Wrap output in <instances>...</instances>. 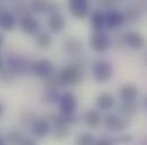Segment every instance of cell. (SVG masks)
<instances>
[{
	"label": "cell",
	"mask_w": 147,
	"mask_h": 145,
	"mask_svg": "<svg viewBox=\"0 0 147 145\" xmlns=\"http://www.w3.org/2000/svg\"><path fill=\"white\" fill-rule=\"evenodd\" d=\"M83 78V74L81 69L76 65H67L62 69V72L58 76L59 85L62 86H71L79 84Z\"/></svg>",
	"instance_id": "cell-1"
},
{
	"label": "cell",
	"mask_w": 147,
	"mask_h": 145,
	"mask_svg": "<svg viewBox=\"0 0 147 145\" xmlns=\"http://www.w3.org/2000/svg\"><path fill=\"white\" fill-rule=\"evenodd\" d=\"M113 75L112 64L106 60H99L92 66V76L98 83H106Z\"/></svg>",
	"instance_id": "cell-2"
},
{
	"label": "cell",
	"mask_w": 147,
	"mask_h": 145,
	"mask_svg": "<svg viewBox=\"0 0 147 145\" xmlns=\"http://www.w3.org/2000/svg\"><path fill=\"white\" fill-rule=\"evenodd\" d=\"M30 66L31 64L23 56H11L7 60V68L15 76L24 75L26 72H30Z\"/></svg>",
	"instance_id": "cell-3"
},
{
	"label": "cell",
	"mask_w": 147,
	"mask_h": 145,
	"mask_svg": "<svg viewBox=\"0 0 147 145\" xmlns=\"http://www.w3.org/2000/svg\"><path fill=\"white\" fill-rule=\"evenodd\" d=\"M89 44L92 50H95L97 52H104L111 47V39L109 34L105 33L104 31L94 32L90 36Z\"/></svg>",
	"instance_id": "cell-4"
},
{
	"label": "cell",
	"mask_w": 147,
	"mask_h": 145,
	"mask_svg": "<svg viewBox=\"0 0 147 145\" xmlns=\"http://www.w3.org/2000/svg\"><path fill=\"white\" fill-rule=\"evenodd\" d=\"M30 72L41 78H45L54 72L53 63L48 59H39L37 61H33L30 66Z\"/></svg>",
	"instance_id": "cell-5"
},
{
	"label": "cell",
	"mask_w": 147,
	"mask_h": 145,
	"mask_svg": "<svg viewBox=\"0 0 147 145\" xmlns=\"http://www.w3.org/2000/svg\"><path fill=\"white\" fill-rule=\"evenodd\" d=\"M69 10L75 18H84L90 10V3L87 0H71L69 2Z\"/></svg>",
	"instance_id": "cell-6"
},
{
	"label": "cell",
	"mask_w": 147,
	"mask_h": 145,
	"mask_svg": "<svg viewBox=\"0 0 147 145\" xmlns=\"http://www.w3.org/2000/svg\"><path fill=\"white\" fill-rule=\"evenodd\" d=\"M78 108V100L75 95L67 92L64 93L59 100V110L63 114H73Z\"/></svg>",
	"instance_id": "cell-7"
},
{
	"label": "cell",
	"mask_w": 147,
	"mask_h": 145,
	"mask_svg": "<svg viewBox=\"0 0 147 145\" xmlns=\"http://www.w3.org/2000/svg\"><path fill=\"white\" fill-rule=\"evenodd\" d=\"M20 26L21 30L28 35H36L40 30V23L31 15H24L20 21Z\"/></svg>",
	"instance_id": "cell-8"
},
{
	"label": "cell",
	"mask_w": 147,
	"mask_h": 145,
	"mask_svg": "<svg viewBox=\"0 0 147 145\" xmlns=\"http://www.w3.org/2000/svg\"><path fill=\"white\" fill-rule=\"evenodd\" d=\"M104 125L110 132H121L127 128V120L115 113L106 116L104 119Z\"/></svg>",
	"instance_id": "cell-9"
},
{
	"label": "cell",
	"mask_w": 147,
	"mask_h": 145,
	"mask_svg": "<svg viewBox=\"0 0 147 145\" xmlns=\"http://www.w3.org/2000/svg\"><path fill=\"white\" fill-rule=\"evenodd\" d=\"M105 21H106V26L110 30H114L121 26L125 19L123 13H121L115 8H112L105 13Z\"/></svg>",
	"instance_id": "cell-10"
},
{
	"label": "cell",
	"mask_w": 147,
	"mask_h": 145,
	"mask_svg": "<svg viewBox=\"0 0 147 145\" xmlns=\"http://www.w3.org/2000/svg\"><path fill=\"white\" fill-rule=\"evenodd\" d=\"M123 42L130 48V49H134V50H137V49H140L144 47L145 44V39L144 36L142 35L140 33L138 32H128L123 35Z\"/></svg>",
	"instance_id": "cell-11"
},
{
	"label": "cell",
	"mask_w": 147,
	"mask_h": 145,
	"mask_svg": "<svg viewBox=\"0 0 147 145\" xmlns=\"http://www.w3.org/2000/svg\"><path fill=\"white\" fill-rule=\"evenodd\" d=\"M31 132L38 138H43L50 133V124L46 119H36L31 125Z\"/></svg>",
	"instance_id": "cell-12"
},
{
	"label": "cell",
	"mask_w": 147,
	"mask_h": 145,
	"mask_svg": "<svg viewBox=\"0 0 147 145\" xmlns=\"http://www.w3.org/2000/svg\"><path fill=\"white\" fill-rule=\"evenodd\" d=\"M65 24H66L65 17L61 13L51 14L49 19H48V27L54 33H61L64 30Z\"/></svg>",
	"instance_id": "cell-13"
},
{
	"label": "cell",
	"mask_w": 147,
	"mask_h": 145,
	"mask_svg": "<svg viewBox=\"0 0 147 145\" xmlns=\"http://www.w3.org/2000/svg\"><path fill=\"white\" fill-rule=\"evenodd\" d=\"M138 87L134 84H125L120 88V98L123 102H134L138 96Z\"/></svg>",
	"instance_id": "cell-14"
},
{
	"label": "cell",
	"mask_w": 147,
	"mask_h": 145,
	"mask_svg": "<svg viewBox=\"0 0 147 145\" xmlns=\"http://www.w3.org/2000/svg\"><path fill=\"white\" fill-rule=\"evenodd\" d=\"M64 51L70 56H79L82 52L83 45L82 42L76 37H70L67 39L63 44Z\"/></svg>",
	"instance_id": "cell-15"
},
{
	"label": "cell",
	"mask_w": 147,
	"mask_h": 145,
	"mask_svg": "<svg viewBox=\"0 0 147 145\" xmlns=\"http://www.w3.org/2000/svg\"><path fill=\"white\" fill-rule=\"evenodd\" d=\"M16 26V19L14 15L5 9H0V30L11 31Z\"/></svg>",
	"instance_id": "cell-16"
},
{
	"label": "cell",
	"mask_w": 147,
	"mask_h": 145,
	"mask_svg": "<svg viewBox=\"0 0 147 145\" xmlns=\"http://www.w3.org/2000/svg\"><path fill=\"white\" fill-rule=\"evenodd\" d=\"M90 24H91V27L94 29V32H102V31H104V27L106 26L105 13H103L99 9L95 10L91 14V17H90Z\"/></svg>",
	"instance_id": "cell-17"
},
{
	"label": "cell",
	"mask_w": 147,
	"mask_h": 145,
	"mask_svg": "<svg viewBox=\"0 0 147 145\" xmlns=\"http://www.w3.org/2000/svg\"><path fill=\"white\" fill-rule=\"evenodd\" d=\"M114 103H115L114 98L111 95L110 93H100L97 96V100H96L97 108L102 110V111H107V110L112 109Z\"/></svg>",
	"instance_id": "cell-18"
},
{
	"label": "cell",
	"mask_w": 147,
	"mask_h": 145,
	"mask_svg": "<svg viewBox=\"0 0 147 145\" xmlns=\"http://www.w3.org/2000/svg\"><path fill=\"white\" fill-rule=\"evenodd\" d=\"M84 121L86 124L90 127V128H94L96 129L100 122H102V117H100V113L97 111V110H89L86 112L84 114Z\"/></svg>",
	"instance_id": "cell-19"
},
{
	"label": "cell",
	"mask_w": 147,
	"mask_h": 145,
	"mask_svg": "<svg viewBox=\"0 0 147 145\" xmlns=\"http://www.w3.org/2000/svg\"><path fill=\"white\" fill-rule=\"evenodd\" d=\"M61 98L62 95L57 88H47L43 93L42 100L46 103H56V102H59Z\"/></svg>",
	"instance_id": "cell-20"
},
{
	"label": "cell",
	"mask_w": 147,
	"mask_h": 145,
	"mask_svg": "<svg viewBox=\"0 0 147 145\" xmlns=\"http://www.w3.org/2000/svg\"><path fill=\"white\" fill-rule=\"evenodd\" d=\"M138 109L135 102H122L120 106V113L125 117H132L137 113Z\"/></svg>",
	"instance_id": "cell-21"
},
{
	"label": "cell",
	"mask_w": 147,
	"mask_h": 145,
	"mask_svg": "<svg viewBox=\"0 0 147 145\" xmlns=\"http://www.w3.org/2000/svg\"><path fill=\"white\" fill-rule=\"evenodd\" d=\"M76 121V118L74 117V114H63V113H59L57 116L54 117V124L55 126L57 125H65V126H69L71 124H74Z\"/></svg>",
	"instance_id": "cell-22"
},
{
	"label": "cell",
	"mask_w": 147,
	"mask_h": 145,
	"mask_svg": "<svg viewBox=\"0 0 147 145\" xmlns=\"http://www.w3.org/2000/svg\"><path fill=\"white\" fill-rule=\"evenodd\" d=\"M6 140L9 143V145H20L21 142L24 140V137H23L22 132L16 130V129H13V130H9L7 133Z\"/></svg>",
	"instance_id": "cell-23"
},
{
	"label": "cell",
	"mask_w": 147,
	"mask_h": 145,
	"mask_svg": "<svg viewBox=\"0 0 147 145\" xmlns=\"http://www.w3.org/2000/svg\"><path fill=\"white\" fill-rule=\"evenodd\" d=\"M36 43L38 44V47L40 49H48L51 45V36L49 35L46 32H41L38 33L37 37H36Z\"/></svg>",
	"instance_id": "cell-24"
},
{
	"label": "cell",
	"mask_w": 147,
	"mask_h": 145,
	"mask_svg": "<svg viewBox=\"0 0 147 145\" xmlns=\"http://www.w3.org/2000/svg\"><path fill=\"white\" fill-rule=\"evenodd\" d=\"M50 5L51 3L47 2V1H41V0L40 1H32L30 3V8L37 14H43V13H47L50 10Z\"/></svg>",
	"instance_id": "cell-25"
},
{
	"label": "cell",
	"mask_w": 147,
	"mask_h": 145,
	"mask_svg": "<svg viewBox=\"0 0 147 145\" xmlns=\"http://www.w3.org/2000/svg\"><path fill=\"white\" fill-rule=\"evenodd\" d=\"M97 140L90 133H82L76 138V145H96Z\"/></svg>",
	"instance_id": "cell-26"
},
{
	"label": "cell",
	"mask_w": 147,
	"mask_h": 145,
	"mask_svg": "<svg viewBox=\"0 0 147 145\" xmlns=\"http://www.w3.org/2000/svg\"><path fill=\"white\" fill-rule=\"evenodd\" d=\"M70 135V127L65 125H57L54 129V136L56 140H63L66 138Z\"/></svg>",
	"instance_id": "cell-27"
},
{
	"label": "cell",
	"mask_w": 147,
	"mask_h": 145,
	"mask_svg": "<svg viewBox=\"0 0 147 145\" xmlns=\"http://www.w3.org/2000/svg\"><path fill=\"white\" fill-rule=\"evenodd\" d=\"M36 119L37 118L34 117V114L32 112H30V111H22L20 113V120H21V122L23 125H30L31 126L34 122Z\"/></svg>",
	"instance_id": "cell-28"
},
{
	"label": "cell",
	"mask_w": 147,
	"mask_h": 145,
	"mask_svg": "<svg viewBox=\"0 0 147 145\" xmlns=\"http://www.w3.org/2000/svg\"><path fill=\"white\" fill-rule=\"evenodd\" d=\"M139 9L135 8V7H130L125 9V14L124 15V19H129V21H135L139 17Z\"/></svg>",
	"instance_id": "cell-29"
},
{
	"label": "cell",
	"mask_w": 147,
	"mask_h": 145,
	"mask_svg": "<svg viewBox=\"0 0 147 145\" xmlns=\"http://www.w3.org/2000/svg\"><path fill=\"white\" fill-rule=\"evenodd\" d=\"M14 77H15V75L10 72L8 68H3L0 72V78L2 80H5V82H10V80L14 79Z\"/></svg>",
	"instance_id": "cell-30"
},
{
	"label": "cell",
	"mask_w": 147,
	"mask_h": 145,
	"mask_svg": "<svg viewBox=\"0 0 147 145\" xmlns=\"http://www.w3.org/2000/svg\"><path fill=\"white\" fill-rule=\"evenodd\" d=\"M96 145H114V141L110 140V138H106V137H102V138L97 140Z\"/></svg>",
	"instance_id": "cell-31"
},
{
	"label": "cell",
	"mask_w": 147,
	"mask_h": 145,
	"mask_svg": "<svg viewBox=\"0 0 147 145\" xmlns=\"http://www.w3.org/2000/svg\"><path fill=\"white\" fill-rule=\"evenodd\" d=\"M100 3H102L104 7H107L109 9H112L111 7H114V6H115L117 2H116L115 0H113V1H107V0H104V1H102Z\"/></svg>",
	"instance_id": "cell-32"
},
{
	"label": "cell",
	"mask_w": 147,
	"mask_h": 145,
	"mask_svg": "<svg viewBox=\"0 0 147 145\" xmlns=\"http://www.w3.org/2000/svg\"><path fill=\"white\" fill-rule=\"evenodd\" d=\"M20 145H38V144H37V142H36L34 140H32V138H24V140L21 142Z\"/></svg>",
	"instance_id": "cell-33"
},
{
	"label": "cell",
	"mask_w": 147,
	"mask_h": 145,
	"mask_svg": "<svg viewBox=\"0 0 147 145\" xmlns=\"http://www.w3.org/2000/svg\"><path fill=\"white\" fill-rule=\"evenodd\" d=\"M3 114H5V106H3V103L0 101V118H1Z\"/></svg>",
	"instance_id": "cell-34"
},
{
	"label": "cell",
	"mask_w": 147,
	"mask_h": 145,
	"mask_svg": "<svg viewBox=\"0 0 147 145\" xmlns=\"http://www.w3.org/2000/svg\"><path fill=\"white\" fill-rule=\"evenodd\" d=\"M3 69V60H2V58H1V56H0V72Z\"/></svg>",
	"instance_id": "cell-35"
},
{
	"label": "cell",
	"mask_w": 147,
	"mask_h": 145,
	"mask_svg": "<svg viewBox=\"0 0 147 145\" xmlns=\"http://www.w3.org/2000/svg\"><path fill=\"white\" fill-rule=\"evenodd\" d=\"M2 43H3V36H2V34L0 33V48L2 47Z\"/></svg>",
	"instance_id": "cell-36"
},
{
	"label": "cell",
	"mask_w": 147,
	"mask_h": 145,
	"mask_svg": "<svg viewBox=\"0 0 147 145\" xmlns=\"http://www.w3.org/2000/svg\"><path fill=\"white\" fill-rule=\"evenodd\" d=\"M144 107H145V109L147 110V95L145 96V99H144Z\"/></svg>",
	"instance_id": "cell-37"
},
{
	"label": "cell",
	"mask_w": 147,
	"mask_h": 145,
	"mask_svg": "<svg viewBox=\"0 0 147 145\" xmlns=\"http://www.w3.org/2000/svg\"><path fill=\"white\" fill-rule=\"evenodd\" d=\"M0 145H5V141L2 140V137L0 136Z\"/></svg>",
	"instance_id": "cell-38"
}]
</instances>
